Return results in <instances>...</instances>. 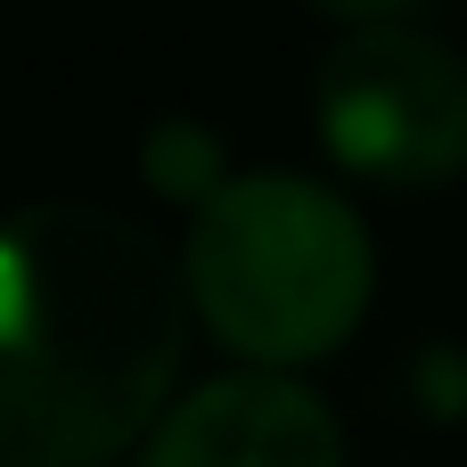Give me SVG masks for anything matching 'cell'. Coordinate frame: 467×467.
Instances as JSON below:
<instances>
[{"instance_id": "5b68a950", "label": "cell", "mask_w": 467, "mask_h": 467, "mask_svg": "<svg viewBox=\"0 0 467 467\" xmlns=\"http://www.w3.org/2000/svg\"><path fill=\"white\" fill-rule=\"evenodd\" d=\"M140 172H148V189L156 197H172V205H205L222 181H230V148H222V131L213 123H189V115H164L156 131H148V148H140Z\"/></svg>"}, {"instance_id": "7a4b0ae2", "label": "cell", "mask_w": 467, "mask_h": 467, "mask_svg": "<svg viewBox=\"0 0 467 467\" xmlns=\"http://www.w3.org/2000/svg\"><path fill=\"white\" fill-rule=\"evenodd\" d=\"M189 304L238 361L304 369L328 361L369 312V230L304 172H230L189 213Z\"/></svg>"}, {"instance_id": "277c9868", "label": "cell", "mask_w": 467, "mask_h": 467, "mask_svg": "<svg viewBox=\"0 0 467 467\" xmlns=\"http://www.w3.org/2000/svg\"><path fill=\"white\" fill-rule=\"evenodd\" d=\"M140 467H345V427L304 378L254 361L172 402Z\"/></svg>"}, {"instance_id": "6da1fadb", "label": "cell", "mask_w": 467, "mask_h": 467, "mask_svg": "<svg viewBox=\"0 0 467 467\" xmlns=\"http://www.w3.org/2000/svg\"><path fill=\"white\" fill-rule=\"evenodd\" d=\"M189 271L107 205L0 222V467H99L172 394Z\"/></svg>"}, {"instance_id": "8992f818", "label": "cell", "mask_w": 467, "mask_h": 467, "mask_svg": "<svg viewBox=\"0 0 467 467\" xmlns=\"http://www.w3.org/2000/svg\"><path fill=\"white\" fill-rule=\"evenodd\" d=\"M328 16H345V25H369V16H410V8H427V0H320Z\"/></svg>"}, {"instance_id": "3957f363", "label": "cell", "mask_w": 467, "mask_h": 467, "mask_svg": "<svg viewBox=\"0 0 467 467\" xmlns=\"http://www.w3.org/2000/svg\"><path fill=\"white\" fill-rule=\"evenodd\" d=\"M320 148L386 189H435L467 172V57L451 41L369 16L312 74Z\"/></svg>"}]
</instances>
